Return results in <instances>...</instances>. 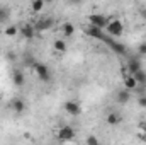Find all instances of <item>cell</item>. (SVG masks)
I'll return each instance as SVG.
<instances>
[{
	"label": "cell",
	"instance_id": "obj_1",
	"mask_svg": "<svg viewBox=\"0 0 146 145\" xmlns=\"http://www.w3.org/2000/svg\"><path fill=\"white\" fill-rule=\"evenodd\" d=\"M33 70L36 73V77L41 80V82H49L51 80V70L46 63H41V62H36V65L33 67Z\"/></svg>",
	"mask_w": 146,
	"mask_h": 145
},
{
	"label": "cell",
	"instance_id": "obj_2",
	"mask_svg": "<svg viewBox=\"0 0 146 145\" xmlns=\"http://www.w3.org/2000/svg\"><path fill=\"white\" fill-rule=\"evenodd\" d=\"M106 33L112 38H119L124 33V26H122V22L119 19H110L107 28H106Z\"/></svg>",
	"mask_w": 146,
	"mask_h": 145
},
{
	"label": "cell",
	"instance_id": "obj_3",
	"mask_svg": "<svg viewBox=\"0 0 146 145\" xmlns=\"http://www.w3.org/2000/svg\"><path fill=\"white\" fill-rule=\"evenodd\" d=\"M87 21H88V24H92V26H95V28L106 29L110 19L107 15H104V14H90V15L87 17Z\"/></svg>",
	"mask_w": 146,
	"mask_h": 145
},
{
	"label": "cell",
	"instance_id": "obj_4",
	"mask_svg": "<svg viewBox=\"0 0 146 145\" xmlns=\"http://www.w3.org/2000/svg\"><path fill=\"white\" fill-rule=\"evenodd\" d=\"M56 137H58V140H60V142H70V140L75 138V130H73V126L65 125V126H61V128L58 130Z\"/></svg>",
	"mask_w": 146,
	"mask_h": 145
},
{
	"label": "cell",
	"instance_id": "obj_5",
	"mask_svg": "<svg viewBox=\"0 0 146 145\" xmlns=\"http://www.w3.org/2000/svg\"><path fill=\"white\" fill-rule=\"evenodd\" d=\"M63 108H65V111H66L70 116H80V114H82V106H80L76 101H66V103L63 104Z\"/></svg>",
	"mask_w": 146,
	"mask_h": 145
},
{
	"label": "cell",
	"instance_id": "obj_6",
	"mask_svg": "<svg viewBox=\"0 0 146 145\" xmlns=\"http://www.w3.org/2000/svg\"><path fill=\"white\" fill-rule=\"evenodd\" d=\"M53 26H54V21H53V17H41V19L36 22V26H34V28H36L37 31H41V33H42V31H48V29H51Z\"/></svg>",
	"mask_w": 146,
	"mask_h": 145
},
{
	"label": "cell",
	"instance_id": "obj_7",
	"mask_svg": "<svg viewBox=\"0 0 146 145\" xmlns=\"http://www.w3.org/2000/svg\"><path fill=\"white\" fill-rule=\"evenodd\" d=\"M122 84H124V87H126L127 91H136V89L139 87L138 82H136V79H134V75H131V73H124Z\"/></svg>",
	"mask_w": 146,
	"mask_h": 145
},
{
	"label": "cell",
	"instance_id": "obj_8",
	"mask_svg": "<svg viewBox=\"0 0 146 145\" xmlns=\"http://www.w3.org/2000/svg\"><path fill=\"white\" fill-rule=\"evenodd\" d=\"M129 99H131V91H127L126 87H122L121 91H117V94H115V101H117L119 104H127Z\"/></svg>",
	"mask_w": 146,
	"mask_h": 145
},
{
	"label": "cell",
	"instance_id": "obj_9",
	"mask_svg": "<svg viewBox=\"0 0 146 145\" xmlns=\"http://www.w3.org/2000/svg\"><path fill=\"white\" fill-rule=\"evenodd\" d=\"M126 68H127V73H133L138 72L139 68H141V62L138 60V58H134V56H131L129 60H127V63H126Z\"/></svg>",
	"mask_w": 146,
	"mask_h": 145
},
{
	"label": "cell",
	"instance_id": "obj_10",
	"mask_svg": "<svg viewBox=\"0 0 146 145\" xmlns=\"http://www.w3.org/2000/svg\"><path fill=\"white\" fill-rule=\"evenodd\" d=\"M19 34L24 38V39H33L34 38V28L31 24H26V26H22L19 29Z\"/></svg>",
	"mask_w": 146,
	"mask_h": 145
},
{
	"label": "cell",
	"instance_id": "obj_11",
	"mask_svg": "<svg viewBox=\"0 0 146 145\" xmlns=\"http://www.w3.org/2000/svg\"><path fill=\"white\" fill-rule=\"evenodd\" d=\"M61 34L65 38H72L75 34V26L72 22H63L61 24Z\"/></svg>",
	"mask_w": 146,
	"mask_h": 145
},
{
	"label": "cell",
	"instance_id": "obj_12",
	"mask_svg": "<svg viewBox=\"0 0 146 145\" xmlns=\"http://www.w3.org/2000/svg\"><path fill=\"white\" fill-rule=\"evenodd\" d=\"M106 121H107V125H110V126H115V125H119L121 121H122V118H121V114L119 113H109L107 114V118H106Z\"/></svg>",
	"mask_w": 146,
	"mask_h": 145
},
{
	"label": "cell",
	"instance_id": "obj_13",
	"mask_svg": "<svg viewBox=\"0 0 146 145\" xmlns=\"http://www.w3.org/2000/svg\"><path fill=\"white\" fill-rule=\"evenodd\" d=\"M12 80H14V84H15L17 87H22V85L26 84V77H24V73L19 72V70H14V73H12Z\"/></svg>",
	"mask_w": 146,
	"mask_h": 145
},
{
	"label": "cell",
	"instance_id": "obj_14",
	"mask_svg": "<svg viewBox=\"0 0 146 145\" xmlns=\"http://www.w3.org/2000/svg\"><path fill=\"white\" fill-rule=\"evenodd\" d=\"M133 75H134V79H136L138 85H139V87H145V85H146V72H145V70H143V68H139L138 72H134Z\"/></svg>",
	"mask_w": 146,
	"mask_h": 145
},
{
	"label": "cell",
	"instance_id": "obj_15",
	"mask_svg": "<svg viewBox=\"0 0 146 145\" xmlns=\"http://www.w3.org/2000/svg\"><path fill=\"white\" fill-rule=\"evenodd\" d=\"M3 34L7 38H15L19 34V28L14 26V24H9V26H5V29H3Z\"/></svg>",
	"mask_w": 146,
	"mask_h": 145
},
{
	"label": "cell",
	"instance_id": "obj_16",
	"mask_svg": "<svg viewBox=\"0 0 146 145\" xmlns=\"http://www.w3.org/2000/svg\"><path fill=\"white\" fill-rule=\"evenodd\" d=\"M53 48H54L56 53H65L68 46H66V41H65V39H56V41L53 43Z\"/></svg>",
	"mask_w": 146,
	"mask_h": 145
},
{
	"label": "cell",
	"instance_id": "obj_17",
	"mask_svg": "<svg viewBox=\"0 0 146 145\" xmlns=\"http://www.w3.org/2000/svg\"><path fill=\"white\" fill-rule=\"evenodd\" d=\"M12 108H14V111H15L17 114H22L24 109H26V103H24L22 99H14V101H12Z\"/></svg>",
	"mask_w": 146,
	"mask_h": 145
},
{
	"label": "cell",
	"instance_id": "obj_18",
	"mask_svg": "<svg viewBox=\"0 0 146 145\" xmlns=\"http://www.w3.org/2000/svg\"><path fill=\"white\" fill-rule=\"evenodd\" d=\"M44 9V0H31V10L34 14H39Z\"/></svg>",
	"mask_w": 146,
	"mask_h": 145
},
{
	"label": "cell",
	"instance_id": "obj_19",
	"mask_svg": "<svg viewBox=\"0 0 146 145\" xmlns=\"http://www.w3.org/2000/svg\"><path fill=\"white\" fill-rule=\"evenodd\" d=\"M10 17V10L7 7H0V24H3L5 21H9Z\"/></svg>",
	"mask_w": 146,
	"mask_h": 145
},
{
	"label": "cell",
	"instance_id": "obj_20",
	"mask_svg": "<svg viewBox=\"0 0 146 145\" xmlns=\"http://www.w3.org/2000/svg\"><path fill=\"white\" fill-rule=\"evenodd\" d=\"M5 60L10 62V63H14V62L17 60V55H15L14 51H5Z\"/></svg>",
	"mask_w": 146,
	"mask_h": 145
},
{
	"label": "cell",
	"instance_id": "obj_21",
	"mask_svg": "<svg viewBox=\"0 0 146 145\" xmlns=\"http://www.w3.org/2000/svg\"><path fill=\"white\" fill-rule=\"evenodd\" d=\"M85 142H87V145H99L100 144V140H99L97 137H87Z\"/></svg>",
	"mask_w": 146,
	"mask_h": 145
},
{
	"label": "cell",
	"instance_id": "obj_22",
	"mask_svg": "<svg viewBox=\"0 0 146 145\" xmlns=\"http://www.w3.org/2000/svg\"><path fill=\"white\" fill-rule=\"evenodd\" d=\"M138 104H139L141 108L146 109V96H139V99H138Z\"/></svg>",
	"mask_w": 146,
	"mask_h": 145
},
{
	"label": "cell",
	"instance_id": "obj_23",
	"mask_svg": "<svg viewBox=\"0 0 146 145\" xmlns=\"http://www.w3.org/2000/svg\"><path fill=\"white\" fill-rule=\"evenodd\" d=\"M138 51H139L141 55H146V43H141V44L138 46Z\"/></svg>",
	"mask_w": 146,
	"mask_h": 145
},
{
	"label": "cell",
	"instance_id": "obj_24",
	"mask_svg": "<svg viewBox=\"0 0 146 145\" xmlns=\"http://www.w3.org/2000/svg\"><path fill=\"white\" fill-rule=\"evenodd\" d=\"M139 130H141V133L146 135V121H141V123H139Z\"/></svg>",
	"mask_w": 146,
	"mask_h": 145
},
{
	"label": "cell",
	"instance_id": "obj_25",
	"mask_svg": "<svg viewBox=\"0 0 146 145\" xmlns=\"http://www.w3.org/2000/svg\"><path fill=\"white\" fill-rule=\"evenodd\" d=\"M68 2H70V3H75V5H76V3H80L82 0H68Z\"/></svg>",
	"mask_w": 146,
	"mask_h": 145
}]
</instances>
